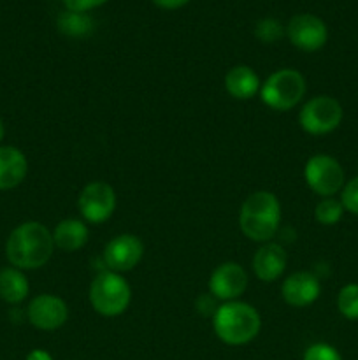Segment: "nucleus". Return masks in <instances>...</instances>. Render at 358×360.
I'll return each instance as SVG.
<instances>
[{
	"label": "nucleus",
	"instance_id": "5",
	"mask_svg": "<svg viewBox=\"0 0 358 360\" xmlns=\"http://www.w3.org/2000/svg\"><path fill=\"white\" fill-rule=\"evenodd\" d=\"M307 83L295 69H279L270 74L260 88V97L274 111H290L304 98Z\"/></svg>",
	"mask_w": 358,
	"mask_h": 360
},
{
	"label": "nucleus",
	"instance_id": "8",
	"mask_svg": "<svg viewBox=\"0 0 358 360\" xmlns=\"http://www.w3.org/2000/svg\"><path fill=\"white\" fill-rule=\"evenodd\" d=\"M284 35L297 49L314 53L321 49L329 41V28L325 21L316 14H295L284 27Z\"/></svg>",
	"mask_w": 358,
	"mask_h": 360
},
{
	"label": "nucleus",
	"instance_id": "9",
	"mask_svg": "<svg viewBox=\"0 0 358 360\" xmlns=\"http://www.w3.org/2000/svg\"><path fill=\"white\" fill-rule=\"evenodd\" d=\"M81 217L90 224H104L116 210V192L109 183L91 181L81 190L77 199Z\"/></svg>",
	"mask_w": 358,
	"mask_h": 360
},
{
	"label": "nucleus",
	"instance_id": "3",
	"mask_svg": "<svg viewBox=\"0 0 358 360\" xmlns=\"http://www.w3.org/2000/svg\"><path fill=\"white\" fill-rule=\"evenodd\" d=\"M213 327L216 336L230 347L248 345L258 336L262 329L260 313L248 302L228 301L218 306L213 316Z\"/></svg>",
	"mask_w": 358,
	"mask_h": 360
},
{
	"label": "nucleus",
	"instance_id": "11",
	"mask_svg": "<svg viewBox=\"0 0 358 360\" xmlns=\"http://www.w3.org/2000/svg\"><path fill=\"white\" fill-rule=\"evenodd\" d=\"M144 255V245L137 236L119 234L112 238L104 248V262L112 273L132 271Z\"/></svg>",
	"mask_w": 358,
	"mask_h": 360
},
{
	"label": "nucleus",
	"instance_id": "2",
	"mask_svg": "<svg viewBox=\"0 0 358 360\" xmlns=\"http://www.w3.org/2000/svg\"><path fill=\"white\" fill-rule=\"evenodd\" d=\"M281 224V204L272 192L258 190L246 197L239 213L242 234L256 243H269Z\"/></svg>",
	"mask_w": 358,
	"mask_h": 360
},
{
	"label": "nucleus",
	"instance_id": "1",
	"mask_svg": "<svg viewBox=\"0 0 358 360\" xmlns=\"http://www.w3.org/2000/svg\"><path fill=\"white\" fill-rule=\"evenodd\" d=\"M55 241L49 229L41 221L18 225L6 241V257L13 267L21 271L39 269L53 257Z\"/></svg>",
	"mask_w": 358,
	"mask_h": 360
},
{
	"label": "nucleus",
	"instance_id": "24",
	"mask_svg": "<svg viewBox=\"0 0 358 360\" xmlns=\"http://www.w3.org/2000/svg\"><path fill=\"white\" fill-rule=\"evenodd\" d=\"M304 360H343V357L332 345L314 343L305 350Z\"/></svg>",
	"mask_w": 358,
	"mask_h": 360
},
{
	"label": "nucleus",
	"instance_id": "7",
	"mask_svg": "<svg viewBox=\"0 0 358 360\" xmlns=\"http://www.w3.org/2000/svg\"><path fill=\"white\" fill-rule=\"evenodd\" d=\"M304 178L309 188L321 197H333L346 185L344 169L339 160L323 153L314 155L305 162Z\"/></svg>",
	"mask_w": 358,
	"mask_h": 360
},
{
	"label": "nucleus",
	"instance_id": "14",
	"mask_svg": "<svg viewBox=\"0 0 358 360\" xmlns=\"http://www.w3.org/2000/svg\"><path fill=\"white\" fill-rule=\"evenodd\" d=\"M288 264V255L284 248L277 243H265L253 257V271L256 278L265 283H272L284 273Z\"/></svg>",
	"mask_w": 358,
	"mask_h": 360
},
{
	"label": "nucleus",
	"instance_id": "12",
	"mask_svg": "<svg viewBox=\"0 0 358 360\" xmlns=\"http://www.w3.org/2000/svg\"><path fill=\"white\" fill-rule=\"evenodd\" d=\"M248 273L237 262H225L213 271L209 278V290L220 301H237L248 288Z\"/></svg>",
	"mask_w": 358,
	"mask_h": 360
},
{
	"label": "nucleus",
	"instance_id": "15",
	"mask_svg": "<svg viewBox=\"0 0 358 360\" xmlns=\"http://www.w3.org/2000/svg\"><path fill=\"white\" fill-rule=\"evenodd\" d=\"M28 160L16 146H0V192L16 188L25 181Z\"/></svg>",
	"mask_w": 358,
	"mask_h": 360
},
{
	"label": "nucleus",
	"instance_id": "10",
	"mask_svg": "<svg viewBox=\"0 0 358 360\" xmlns=\"http://www.w3.org/2000/svg\"><path fill=\"white\" fill-rule=\"evenodd\" d=\"M28 322L39 330H56L69 319V308L62 297L41 294L30 301L27 308Z\"/></svg>",
	"mask_w": 358,
	"mask_h": 360
},
{
	"label": "nucleus",
	"instance_id": "17",
	"mask_svg": "<svg viewBox=\"0 0 358 360\" xmlns=\"http://www.w3.org/2000/svg\"><path fill=\"white\" fill-rule=\"evenodd\" d=\"M88 238H90V231H88L86 224L77 218L62 220L53 231V241H55L56 248L69 253L83 248L88 243Z\"/></svg>",
	"mask_w": 358,
	"mask_h": 360
},
{
	"label": "nucleus",
	"instance_id": "26",
	"mask_svg": "<svg viewBox=\"0 0 358 360\" xmlns=\"http://www.w3.org/2000/svg\"><path fill=\"white\" fill-rule=\"evenodd\" d=\"M190 0H153V4L157 7H160V9H165V11H174V9H179V7L186 6Z\"/></svg>",
	"mask_w": 358,
	"mask_h": 360
},
{
	"label": "nucleus",
	"instance_id": "23",
	"mask_svg": "<svg viewBox=\"0 0 358 360\" xmlns=\"http://www.w3.org/2000/svg\"><path fill=\"white\" fill-rule=\"evenodd\" d=\"M340 202H343L344 211L358 217V176L350 179L340 190Z\"/></svg>",
	"mask_w": 358,
	"mask_h": 360
},
{
	"label": "nucleus",
	"instance_id": "19",
	"mask_svg": "<svg viewBox=\"0 0 358 360\" xmlns=\"http://www.w3.org/2000/svg\"><path fill=\"white\" fill-rule=\"evenodd\" d=\"M58 30L67 37H88L93 32V20L88 13L65 11L58 16Z\"/></svg>",
	"mask_w": 358,
	"mask_h": 360
},
{
	"label": "nucleus",
	"instance_id": "18",
	"mask_svg": "<svg viewBox=\"0 0 358 360\" xmlns=\"http://www.w3.org/2000/svg\"><path fill=\"white\" fill-rule=\"evenodd\" d=\"M30 285L23 271L18 267H4L0 271V299L7 304H20L28 297Z\"/></svg>",
	"mask_w": 358,
	"mask_h": 360
},
{
	"label": "nucleus",
	"instance_id": "28",
	"mask_svg": "<svg viewBox=\"0 0 358 360\" xmlns=\"http://www.w3.org/2000/svg\"><path fill=\"white\" fill-rule=\"evenodd\" d=\"M4 137H6V127H4V122L0 120V143H2Z\"/></svg>",
	"mask_w": 358,
	"mask_h": 360
},
{
	"label": "nucleus",
	"instance_id": "22",
	"mask_svg": "<svg viewBox=\"0 0 358 360\" xmlns=\"http://www.w3.org/2000/svg\"><path fill=\"white\" fill-rule=\"evenodd\" d=\"M255 35L258 37V41L267 42H276L277 39H281L284 35V27L274 18H263L256 23L255 27Z\"/></svg>",
	"mask_w": 358,
	"mask_h": 360
},
{
	"label": "nucleus",
	"instance_id": "6",
	"mask_svg": "<svg viewBox=\"0 0 358 360\" xmlns=\"http://www.w3.org/2000/svg\"><path fill=\"white\" fill-rule=\"evenodd\" d=\"M343 105L330 95L312 97L302 105L298 112V123L302 130L311 136H325L333 132L343 122Z\"/></svg>",
	"mask_w": 358,
	"mask_h": 360
},
{
	"label": "nucleus",
	"instance_id": "27",
	"mask_svg": "<svg viewBox=\"0 0 358 360\" xmlns=\"http://www.w3.org/2000/svg\"><path fill=\"white\" fill-rule=\"evenodd\" d=\"M27 360H55L46 350H32L27 355Z\"/></svg>",
	"mask_w": 358,
	"mask_h": 360
},
{
	"label": "nucleus",
	"instance_id": "20",
	"mask_svg": "<svg viewBox=\"0 0 358 360\" xmlns=\"http://www.w3.org/2000/svg\"><path fill=\"white\" fill-rule=\"evenodd\" d=\"M343 214H344L343 202L333 199V197H323L314 207V220L318 221V224L326 225V227L339 224Z\"/></svg>",
	"mask_w": 358,
	"mask_h": 360
},
{
	"label": "nucleus",
	"instance_id": "16",
	"mask_svg": "<svg viewBox=\"0 0 358 360\" xmlns=\"http://www.w3.org/2000/svg\"><path fill=\"white\" fill-rule=\"evenodd\" d=\"M225 88L230 97L237 98V101H249L256 94H260L262 81L251 67L235 65L225 76Z\"/></svg>",
	"mask_w": 358,
	"mask_h": 360
},
{
	"label": "nucleus",
	"instance_id": "21",
	"mask_svg": "<svg viewBox=\"0 0 358 360\" xmlns=\"http://www.w3.org/2000/svg\"><path fill=\"white\" fill-rule=\"evenodd\" d=\"M337 309L347 320H358V283L344 285L337 295Z\"/></svg>",
	"mask_w": 358,
	"mask_h": 360
},
{
	"label": "nucleus",
	"instance_id": "25",
	"mask_svg": "<svg viewBox=\"0 0 358 360\" xmlns=\"http://www.w3.org/2000/svg\"><path fill=\"white\" fill-rule=\"evenodd\" d=\"M107 0H63L67 11H74V13H90L91 9L104 6Z\"/></svg>",
	"mask_w": 358,
	"mask_h": 360
},
{
	"label": "nucleus",
	"instance_id": "4",
	"mask_svg": "<svg viewBox=\"0 0 358 360\" xmlns=\"http://www.w3.org/2000/svg\"><path fill=\"white\" fill-rule=\"evenodd\" d=\"M88 297L91 308L102 316H118L128 308L132 301V288L119 273L104 271L93 278Z\"/></svg>",
	"mask_w": 358,
	"mask_h": 360
},
{
	"label": "nucleus",
	"instance_id": "13",
	"mask_svg": "<svg viewBox=\"0 0 358 360\" xmlns=\"http://www.w3.org/2000/svg\"><path fill=\"white\" fill-rule=\"evenodd\" d=\"M284 302L293 308H307L314 304L316 299L321 294V285L319 280L312 273L307 271H298V273L290 274L283 281L281 287Z\"/></svg>",
	"mask_w": 358,
	"mask_h": 360
}]
</instances>
